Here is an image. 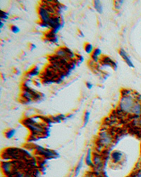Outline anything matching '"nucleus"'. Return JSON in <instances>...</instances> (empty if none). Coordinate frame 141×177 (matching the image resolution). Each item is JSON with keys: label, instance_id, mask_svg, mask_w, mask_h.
<instances>
[{"label": "nucleus", "instance_id": "nucleus-3", "mask_svg": "<svg viewBox=\"0 0 141 177\" xmlns=\"http://www.w3.org/2000/svg\"><path fill=\"white\" fill-rule=\"evenodd\" d=\"M113 143V136L109 131H102L99 134V143L101 147H109Z\"/></svg>", "mask_w": 141, "mask_h": 177}, {"label": "nucleus", "instance_id": "nucleus-10", "mask_svg": "<svg viewBox=\"0 0 141 177\" xmlns=\"http://www.w3.org/2000/svg\"><path fill=\"white\" fill-rule=\"evenodd\" d=\"M37 150L38 151V152H39L40 155L45 156V157H52V156L55 155L51 150H49L47 149L43 148H41V147H38L37 148Z\"/></svg>", "mask_w": 141, "mask_h": 177}, {"label": "nucleus", "instance_id": "nucleus-7", "mask_svg": "<svg viewBox=\"0 0 141 177\" xmlns=\"http://www.w3.org/2000/svg\"><path fill=\"white\" fill-rule=\"evenodd\" d=\"M123 157V154L121 151H119V150H115V151L111 152V161L114 163H115V164L121 162L122 160Z\"/></svg>", "mask_w": 141, "mask_h": 177}, {"label": "nucleus", "instance_id": "nucleus-12", "mask_svg": "<svg viewBox=\"0 0 141 177\" xmlns=\"http://www.w3.org/2000/svg\"><path fill=\"white\" fill-rule=\"evenodd\" d=\"M86 163L87 165L92 166H93V157H92V150L91 149H88V152H87V155L86 157Z\"/></svg>", "mask_w": 141, "mask_h": 177}, {"label": "nucleus", "instance_id": "nucleus-25", "mask_svg": "<svg viewBox=\"0 0 141 177\" xmlns=\"http://www.w3.org/2000/svg\"><path fill=\"white\" fill-rule=\"evenodd\" d=\"M132 177H141V170H140V171H136V172L134 173L133 176H132Z\"/></svg>", "mask_w": 141, "mask_h": 177}, {"label": "nucleus", "instance_id": "nucleus-5", "mask_svg": "<svg viewBox=\"0 0 141 177\" xmlns=\"http://www.w3.org/2000/svg\"><path fill=\"white\" fill-rule=\"evenodd\" d=\"M22 96L24 99L26 100L28 102H30L34 100H38L40 98V95L38 92H35L32 89L29 87H25L22 92Z\"/></svg>", "mask_w": 141, "mask_h": 177}, {"label": "nucleus", "instance_id": "nucleus-9", "mask_svg": "<svg viewBox=\"0 0 141 177\" xmlns=\"http://www.w3.org/2000/svg\"><path fill=\"white\" fill-rule=\"evenodd\" d=\"M120 55L122 57V58L125 60V62L127 63V64H128V66H130V67H134V65L133 64V62H131V60H130V59L129 58V57L128 56V54L126 52V51L124 50H123V49H121L120 50Z\"/></svg>", "mask_w": 141, "mask_h": 177}, {"label": "nucleus", "instance_id": "nucleus-6", "mask_svg": "<svg viewBox=\"0 0 141 177\" xmlns=\"http://www.w3.org/2000/svg\"><path fill=\"white\" fill-rule=\"evenodd\" d=\"M14 162H4L1 163V169H2L3 172L6 175H13L15 172Z\"/></svg>", "mask_w": 141, "mask_h": 177}, {"label": "nucleus", "instance_id": "nucleus-14", "mask_svg": "<svg viewBox=\"0 0 141 177\" xmlns=\"http://www.w3.org/2000/svg\"><path fill=\"white\" fill-rule=\"evenodd\" d=\"M103 62L104 64H107V65L109 66H111L113 68L116 69V63L112 61L109 57H105L104 59H103Z\"/></svg>", "mask_w": 141, "mask_h": 177}, {"label": "nucleus", "instance_id": "nucleus-2", "mask_svg": "<svg viewBox=\"0 0 141 177\" xmlns=\"http://www.w3.org/2000/svg\"><path fill=\"white\" fill-rule=\"evenodd\" d=\"M24 124L35 135L43 134L44 133L45 129L43 126L40 125L36 121L33 120V119H29L25 121Z\"/></svg>", "mask_w": 141, "mask_h": 177}, {"label": "nucleus", "instance_id": "nucleus-24", "mask_svg": "<svg viewBox=\"0 0 141 177\" xmlns=\"http://www.w3.org/2000/svg\"><path fill=\"white\" fill-rule=\"evenodd\" d=\"M1 20H3V19H4V20H6V19L8 18L9 16H8V14L6 13V12H4L1 11Z\"/></svg>", "mask_w": 141, "mask_h": 177}, {"label": "nucleus", "instance_id": "nucleus-13", "mask_svg": "<svg viewBox=\"0 0 141 177\" xmlns=\"http://www.w3.org/2000/svg\"><path fill=\"white\" fill-rule=\"evenodd\" d=\"M83 157H81V159H80V161L78 162L77 166H76V169H75V174H74V177H77L79 174L80 171H81V168L83 167Z\"/></svg>", "mask_w": 141, "mask_h": 177}, {"label": "nucleus", "instance_id": "nucleus-8", "mask_svg": "<svg viewBox=\"0 0 141 177\" xmlns=\"http://www.w3.org/2000/svg\"><path fill=\"white\" fill-rule=\"evenodd\" d=\"M93 164L97 167V169H102V159L100 155H95L93 157Z\"/></svg>", "mask_w": 141, "mask_h": 177}, {"label": "nucleus", "instance_id": "nucleus-27", "mask_svg": "<svg viewBox=\"0 0 141 177\" xmlns=\"http://www.w3.org/2000/svg\"><path fill=\"white\" fill-rule=\"evenodd\" d=\"M3 26H4V23H3L2 21H1V26H0V28H1V29L2 28Z\"/></svg>", "mask_w": 141, "mask_h": 177}, {"label": "nucleus", "instance_id": "nucleus-21", "mask_svg": "<svg viewBox=\"0 0 141 177\" xmlns=\"http://www.w3.org/2000/svg\"><path fill=\"white\" fill-rule=\"evenodd\" d=\"M38 73H39V71H38V68H35V69L31 70L29 73V75H30V76H35L38 75Z\"/></svg>", "mask_w": 141, "mask_h": 177}, {"label": "nucleus", "instance_id": "nucleus-18", "mask_svg": "<svg viewBox=\"0 0 141 177\" xmlns=\"http://www.w3.org/2000/svg\"><path fill=\"white\" fill-rule=\"evenodd\" d=\"M13 175H14V177H30L28 173L23 171H16Z\"/></svg>", "mask_w": 141, "mask_h": 177}, {"label": "nucleus", "instance_id": "nucleus-11", "mask_svg": "<svg viewBox=\"0 0 141 177\" xmlns=\"http://www.w3.org/2000/svg\"><path fill=\"white\" fill-rule=\"evenodd\" d=\"M131 114L136 116L141 115V103L139 101H136V102H135L133 110H132Z\"/></svg>", "mask_w": 141, "mask_h": 177}, {"label": "nucleus", "instance_id": "nucleus-1", "mask_svg": "<svg viewBox=\"0 0 141 177\" xmlns=\"http://www.w3.org/2000/svg\"><path fill=\"white\" fill-rule=\"evenodd\" d=\"M136 101V99L130 95L122 96L119 102V109L123 113L131 114Z\"/></svg>", "mask_w": 141, "mask_h": 177}, {"label": "nucleus", "instance_id": "nucleus-15", "mask_svg": "<svg viewBox=\"0 0 141 177\" xmlns=\"http://www.w3.org/2000/svg\"><path fill=\"white\" fill-rule=\"evenodd\" d=\"M101 54H102V51H101L99 48L95 49V50H94L93 55H92V57H93V60L95 61V62H97V61H98L99 57L101 55Z\"/></svg>", "mask_w": 141, "mask_h": 177}, {"label": "nucleus", "instance_id": "nucleus-23", "mask_svg": "<svg viewBox=\"0 0 141 177\" xmlns=\"http://www.w3.org/2000/svg\"><path fill=\"white\" fill-rule=\"evenodd\" d=\"M11 31L13 33H18L19 31H20V29H19L18 27H17L16 26H12L11 28Z\"/></svg>", "mask_w": 141, "mask_h": 177}, {"label": "nucleus", "instance_id": "nucleus-26", "mask_svg": "<svg viewBox=\"0 0 141 177\" xmlns=\"http://www.w3.org/2000/svg\"><path fill=\"white\" fill-rule=\"evenodd\" d=\"M87 86H88V88H91L92 87V84L90 83H87Z\"/></svg>", "mask_w": 141, "mask_h": 177}, {"label": "nucleus", "instance_id": "nucleus-28", "mask_svg": "<svg viewBox=\"0 0 141 177\" xmlns=\"http://www.w3.org/2000/svg\"><path fill=\"white\" fill-rule=\"evenodd\" d=\"M85 177H90V176L89 174H87V175H86V176H85Z\"/></svg>", "mask_w": 141, "mask_h": 177}, {"label": "nucleus", "instance_id": "nucleus-4", "mask_svg": "<svg viewBox=\"0 0 141 177\" xmlns=\"http://www.w3.org/2000/svg\"><path fill=\"white\" fill-rule=\"evenodd\" d=\"M39 16L40 17L41 21L43 23V25H45V27L49 28V23L53 16L50 14L47 8L45 7V5H43L39 8Z\"/></svg>", "mask_w": 141, "mask_h": 177}, {"label": "nucleus", "instance_id": "nucleus-16", "mask_svg": "<svg viewBox=\"0 0 141 177\" xmlns=\"http://www.w3.org/2000/svg\"><path fill=\"white\" fill-rule=\"evenodd\" d=\"M94 5H95V9H96L100 14H102V11H103V9H102V3H101V1H94Z\"/></svg>", "mask_w": 141, "mask_h": 177}, {"label": "nucleus", "instance_id": "nucleus-22", "mask_svg": "<svg viewBox=\"0 0 141 177\" xmlns=\"http://www.w3.org/2000/svg\"><path fill=\"white\" fill-rule=\"evenodd\" d=\"M123 1H116L115 4H114V6H115L116 9H119L121 8V5L123 4Z\"/></svg>", "mask_w": 141, "mask_h": 177}, {"label": "nucleus", "instance_id": "nucleus-19", "mask_svg": "<svg viewBox=\"0 0 141 177\" xmlns=\"http://www.w3.org/2000/svg\"><path fill=\"white\" fill-rule=\"evenodd\" d=\"M90 117V113L89 112H86L84 114V119H83V127H86L87 124H88Z\"/></svg>", "mask_w": 141, "mask_h": 177}, {"label": "nucleus", "instance_id": "nucleus-17", "mask_svg": "<svg viewBox=\"0 0 141 177\" xmlns=\"http://www.w3.org/2000/svg\"><path fill=\"white\" fill-rule=\"evenodd\" d=\"M15 134H16L15 129H9L8 131H6V132H5V136H6V138H8V139H10V138H13Z\"/></svg>", "mask_w": 141, "mask_h": 177}, {"label": "nucleus", "instance_id": "nucleus-20", "mask_svg": "<svg viewBox=\"0 0 141 177\" xmlns=\"http://www.w3.org/2000/svg\"><path fill=\"white\" fill-rule=\"evenodd\" d=\"M85 50H86V52L88 54L92 53V52H93V45H92L91 44H90V43L86 44V45H85Z\"/></svg>", "mask_w": 141, "mask_h": 177}]
</instances>
